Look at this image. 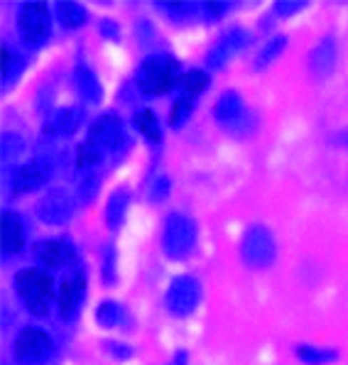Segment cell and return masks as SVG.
I'll return each instance as SVG.
<instances>
[{
	"label": "cell",
	"instance_id": "6da1fadb",
	"mask_svg": "<svg viewBox=\"0 0 348 365\" xmlns=\"http://www.w3.org/2000/svg\"><path fill=\"white\" fill-rule=\"evenodd\" d=\"M182 66L170 54H153L138 66L135 81L145 96H165L182 81Z\"/></svg>",
	"mask_w": 348,
	"mask_h": 365
},
{
	"label": "cell",
	"instance_id": "7a4b0ae2",
	"mask_svg": "<svg viewBox=\"0 0 348 365\" xmlns=\"http://www.w3.org/2000/svg\"><path fill=\"white\" fill-rule=\"evenodd\" d=\"M13 284L32 317H47L54 299V279L47 269L42 267L22 269V272L15 274Z\"/></svg>",
	"mask_w": 348,
	"mask_h": 365
},
{
	"label": "cell",
	"instance_id": "3957f363",
	"mask_svg": "<svg viewBox=\"0 0 348 365\" xmlns=\"http://www.w3.org/2000/svg\"><path fill=\"white\" fill-rule=\"evenodd\" d=\"M196 238H199V228H196L194 218L184 216V213H170L162 228V250L170 260H184L196 248Z\"/></svg>",
	"mask_w": 348,
	"mask_h": 365
},
{
	"label": "cell",
	"instance_id": "277c9868",
	"mask_svg": "<svg viewBox=\"0 0 348 365\" xmlns=\"http://www.w3.org/2000/svg\"><path fill=\"white\" fill-rule=\"evenodd\" d=\"M18 32L25 47H42L47 44L49 35H52V18H49V10L44 3L30 0V3H22L18 10Z\"/></svg>",
	"mask_w": 348,
	"mask_h": 365
},
{
	"label": "cell",
	"instance_id": "5b68a950",
	"mask_svg": "<svg viewBox=\"0 0 348 365\" xmlns=\"http://www.w3.org/2000/svg\"><path fill=\"white\" fill-rule=\"evenodd\" d=\"M277 257V243L265 226H250L240 238V260L250 269H267L272 267Z\"/></svg>",
	"mask_w": 348,
	"mask_h": 365
},
{
	"label": "cell",
	"instance_id": "8992f818",
	"mask_svg": "<svg viewBox=\"0 0 348 365\" xmlns=\"http://www.w3.org/2000/svg\"><path fill=\"white\" fill-rule=\"evenodd\" d=\"M54 353V341L42 329H22L15 336L13 358L20 365H44Z\"/></svg>",
	"mask_w": 348,
	"mask_h": 365
},
{
	"label": "cell",
	"instance_id": "52a82bcc",
	"mask_svg": "<svg viewBox=\"0 0 348 365\" xmlns=\"http://www.w3.org/2000/svg\"><path fill=\"white\" fill-rule=\"evenodd\" d=\"M201 302V284L192 274H179L170 282L165 294V307L174 317H189Z\"/></svg>",
	"mask_w": 348,
	"mask_h": 365
},
{
	"label": "cell",
	"instance_id": "ba28073f",
	"mask_svg": "<svg viewBox=\"0 0 348 365\" xmlns=\"http://www.w3.org/2000/svg\"><path fill=\"white\" fill-rule=\"evenodd\" d=\"M88 143H93L101 153H118L128 143L123 120L116 113H103L88 128Z\"/></svg>",
	"mask_w": 348,
	"mask_h": 365
},
{
	"label": "cell",
	"instance_id": "9c48e42d",
	"mask_svg": "<svg viewBox=\"0 0 348 365\" xmlns=\"http://www.w3.org/2000/svg\"><path fill=\"white\" fill-rule=\"evenodd\" d=\"M37 216L49 226H64L74 216V199L66 189H47L37 201Z\"/></svg>",
	"mask_w": 348,
	"mask_h": 365
},
{
	"label": "cell",
	"instance_id": "30bf717a",
	"mask_svg": "<svg viewBox=\"0 0 348 365\" xmlns=\"http://www.w3.org/2000/svg\"><path fill=\"white\" fill-rule=\"evenodd\" d=\"M52 177V165L44 157H37V160H30L25 165L15 167L13 177H10V187H13L15 194H30L35 189L44 187Z\"/></svg>",
	"mask_w": 348,
	"mask_h": 365
},
{
	"label": "cell",
	"instance_id": "8fae6325",
	"mask_svg": "<svg viewBox=\"0 0 348 365\" xmlns=\"http://www.w3.org/2000/svg\"><path fill=\"white\" fill-rule=\"evenodd\" d=\"M245 44H248V32H245L243 27H231V30L223 32V35L218 37V42L209 49V54H206V66H209V69H223Z\"/></svg>",
	"mask_w": 348,
	"mask_h": 365
},
{
	"label": "cell",
	"instance_id": "7c38bea8",
	"mask_svg": "<svg viewBox=\"0 0 348 365\" xmlns=\"http://www.w3.org/2000/svg\"><path fill=\"white\" fill-rule=\"evenodd\" d=\"M35 260L42 267H66L76 260V248L66 235L47 238V240H42V243H37Z\"/></svg>",
	"mask_w": 348,
	"mask_h": 365
},
{
	"label": "cell",
	"instance_id": "4fadbf2b",
	"mask_svg": "<svg viewBox=\"0 0 348 365\" xmlns=\"http://www.w3.org/2000/svg\"><path fill=\"white\" fill-rule=\"evenodd\" d=\"M86 297V277L83 272H74L59 284L57 292V309L61 319H74L81 309V302Z\"/></svg>",
	"mask_w": 348,
	"mask_h": 365
},
{
	"label": "cell",
	"instance_id": "5bb4252c",
	"mask_svg": "<svg viewBox=\"0 0 348 365\" xmlns=\"http://www.w3.org/2000/svg\"><path fill=\"white\" fill-rule=\"evenodd\" d=\"M213 118H216V123H221L223 128H228V130L245 128L248 110H245L243 98L238 96V91H226L213 103Z\"/></svg>",
	"mask_w": 348,
	"mask_h": 365
},
{
	"label": "cell",
	"instance_id": "9a60e30c",
	"mask_svg": "<svg viewBox=\"0 0 348 365\" xmlns=\"http://www.w3.org/2000/svg\"><path fill=\"white\" fill-rule=\"evenodd\" d=\"M27 240V228L22 216H18L15 211H5L3 218H0V250H3L5 257L18 255V252L25 248Z\"/></svg>",
	"mask_w": 348,
	"mask_h": 365
},
{
	"label": "cell",
	"instance_id": "2e32d148",
	"mask_svg": "<svg viewBox=\"0 0 348 365\" xmlns=\"http://www.w3.org/2000/svg\"><path fill=\"white\" fill-rule=\"evenodd\" d=\"M83 123V110L81 108H59L54 110L52 115L47 118V125H44V133L47 135H54V138H69L74 135Z\"/></svg>",
	"mask_w": 348,
	"mask_h": 365
},
{
	"label": "cell",
	"instance_id": "e0dca14e",
	"mask_svg": "<svg viewBox=\"0 0 348 365\" xmlns=\"http://www.w3.org/2000/svg\"><path fill=\"white\" fill-rule=\"evenodd\" d=\"M309 66L314 71V76L324 78L334 71L336 66V42L334 37H324L309 54Z\"/></svg>",
	"mask_w": 348,
	"mask_h": 365
},
{
	"label": "cell",
	"instance_id": "ac0fdd59",
	"mask_svg": "<svg viewBox=\"0 0 348 365\" xmlns=\"http://www.w3.org/2000/svg\"><path fill=\"white\" fill-rule=\"evenodd\" d=\"M211 78L206 74L204 69H192V71H184L182 81H179V91H177V98H184V101H192L196 103L201 96H204V91L209 88Z\"/></svg>",
	"mask_w": 348,
	"mask_h": 365
},
{
	"label": "cell",
	"instance_id": "d6986e66",
	"mask_svg": "<svg viewBox=\"0 0 348 365\" xmlns=\"http://www.w3.org/2000/svg\"><path fill=\"white\" fill-rule=\"evenodd\" d=\"M74 81H76L78 96L86 101V103H101V101H103V86H101L98 76L93 74L88 66H78Z\"/></svg>",
	"mask_w": 348,
	"mask_h": 365
},
{
	"label": "cell",
	"instance_id": "ffe728a7",
	"mask_svg": "<svg viewBox=\"0 0 348 365\" xmlns=\"http://www.w3.org/2000/svg\"><path fill=\"white\" fill-rule=\"evenodd\" d=\"M128 206H130V194H128V189H118V192L111 194L108 204H106V223H108V228L116 231V228L123 226Z\"/></svg>",
	"mask_w": 348,
	"mask_h": 365
},
{
	"label": "cell",
	"instance_id": "44dd1931",
	"mask_svg": "<svg viewBox=\"0 0 348 365\" xmlns=\"http://www.w3.org/2000/svg\"><path fill=\"white\" fill-rule=\"evenodd\" d=\"M133 123H135V130L143 135L148 143H162V128H160V120H157L155 110L150 108H140L135 118H133Z\"/></svg>",
	"mask_w": 348,
	"mask_h": 365
},
{
	"label": "cell",
	"instance_id": "7402d4cb",
	"mask_svg": "<svg viewBox=\"0 0 348 365\" xmlns=\"http://www.w3.org/2000/svg\"><path fill=\"white\" fill-rule=\"evenodd\" d=\"M86 8L78 3H59L57 5V20L64 30H78L81 25H86Z\"/></svg>",
	"mask_w": 348,
	"mask_h": 365
},
{
	"label": "cell",
	"instance_id": "603a6c76",
	"mask_svg": "<svg viewBox=\"0 0 348 365\" xmlns=\"http://www.w3.org/2000/svg\"><path fill=\"white\" fill-rule=\"evenodd\" d=\"M126 319V309L118 302H101L98 309H96V322L101 329H116L123 324Z\"/></svg>",
	"mask_w": 348,
	"mask_h": 365
},
{
	"label": "cell",
	"instance_id": "cb8c5ba5",
	"mask_svg": "<svg viewBox=\"0 0 348 365\" xmlns=\"http://www.w3.org/2000/svg\"><path fill=\"white\" fill-rule=\"evenodd\" d=\"M22 66H25V61H22L20 54H15L13 49L3 47V54H0V81L8 86V83H13L15 78L20 76Z\"/></svg>",
	"mask_w": 348,
	"mask_h": 365
},
{
	"label": "cell",
	"instance_id": "d4e9b609",
	"mask_svg": "<svg viewBox=\"0 0 348 365\" xmlns=\"http://www.w3.org/2000/svg\"><path fill=\"white\" fill-rule=\"evenodd\" d=\"M287 47V39H285L282 35L280 37H272L270 42L265 44V47L260 49V52H257V59H255V69H265V66H270L275 59L280 57V54H282V49Z\"/></svg>",
	"mask_w": 348,
	"mask_h": 365
},
{
	"label": "cell",
	"instance_id": "484cf974",
	"mask_svg": "<svg viewBox=\"0 0 348 365\" xmlns=\"http://www.w3.org/2000/svg\"><path fill=\"white\" fill-rule=\"evenodd\" d=\"M297 358L309 365H324L336 361V351H327V348H319V346H297Z\"/></svg>",
	"mask_w": 348,
	"mask_h": 365
},
{
	"label": "cell",
	"instance_id": "4316f807",
	"mask_svg": "<svg viewBox=\"0 0 348 365\" xmlns=\"http://www.w3.org/2000/svg\"><path fill=\"white\" fill-rule=\"evenodd\" d=\"M101 160H103V153H101L93 143H88V140L78 148V153H76V167L81 172H93V167H96Z\"/></svg>",
	"mask_w": 348,
	"mask_h": 365
},
{
	"label": "cell",
	"instance_id": "83f0119b",
	"mask_svg": "<svg viewBox=\"0 0 348 365\" xmlns=\"http://www.w3.org/2000/svg\"><path fill=\"white\" fill-rule=\"evenodd\" d=\"M194 113V103L192 101H184V98H177L174 101V106H172V115H170V125L177 130V128H182L184 123L192 118Z\"/></svg>",
	"mask_w": 348,
	"mask_h": 365
},
{
	"label": "cell",
	"instance_id": "f1b7e54d",
	"mask_svg": "<svg viewBox=\"0 0 348 365\" xmlns=\"http://www.w3.org/2000/svg\"><path fill=\"white\" fill-rule=\"evenodd\" d=\"M98 184L101 179L96 172H81V182H78V199H81V204H88L96 196Z\"/></svg>",
	"mask_w": 348,
	"mask_h": 365
},
{
	"label": "cell",
	"instance_id": "f546056e",
	"mask_svg": "<svg viewBox=\"0 0 348 365\" xmlns=\"http://www.w3.org/2000/svg\"><path fill=\"white\" fill-rule=\"evenodd\" d=\"M157 8L160 10H172L170 13V18H174V20H187L189 15V10H194L196 5H189V3H157Z\"/></svg>",
	"mask_w": 348,
	"mask_h": 365
},
{
	"label": "cell",
	"instance_id": "4dcf8cb0",
	"mask_svg": "<svg viewBox=\"0 0 348 365\" xmlns=\"http://www.w3.org/2000/svg\"><path fill=\"white\" fill-rule=\"evenodd\" d=\"M22 148H25V145H22V140L18 135H13V133L3 135V160H13L15 155H20Z\"/></svg>",
	"mask_w": 348,
	"mask_h": 365
},
{
	"label": "cell",
	"instance_id": "1f68e13d",
	"mask_svg": "<svg viewBox=\"0 0 348 365\" xmlns=\"http://www.w3.org/2000/svg\"><path fill=\"white\" fill-rule=\"evenodd\" d=\"M304 0H280V3H275V13L277 15H282V18H290V15H295V13H300L302 8H304Z\"/></svg>",
	"mask_w": 348,
	"mask_h": 365
},
{
	"label": "cell",
	"instance_id": "d6a6232c",
	"mask_svg": "<svg viewBox=\"0 0 348 365\" xmlns=\"http://www.w3.org/2000/svg\"><path fill=\"white\" fill-rule=\"evenodd\" d=\"M103 277H106V282H111V284L116 282V250H113V248H108V250H106Z\"/></svg>",
	"mask_w": 348,
	"mask_h": 365
},
{
	"label": "cell",
	"instance_id": "836d02e7",
	"mask_svg": "<svg viewBox=\"0 0 348 365\" xmlns=\"http://www.w3.org/2000/svg\"><path fill=\"white\" fill-rule=\"evenodd\" d=\"M167 194H170V179L160 177L153 184V194H150V199H153V201H162V199H167Z\"/></svg>",
	"mask_w": 348,
	"mask_h": 365
},
{
	"label": "cell",
	"instance_id": "e575fe53",
	"mask_svg": "<svg viewBox=\"0 0 348 365\" xmlns=\"http://www.w3.org/2000/svg\"><path fill=\"white\" fill-rule=\"evenodd\" d=\"M101 35L108 39H118L121 37V30H118V25L113 20H101Z\"/></svg>",
	"mask_w": 348,
	"mask_h": 365
},
{
	"label": "cell",
	"instance_id": "d590c367",
	"mask_svg": "<svg viewBox=\"0 0 348 365\" xmlns=\"http://www.w3.org/2000/svg\"><path fill=\"white\" fill-rule=\"evenodd\" d=\"M204 10H211V18H223L228 10V3H204L201 5Z\"/></svg>",
	"mask_w": 348,
	"mask_h": 365
}]
</instances>
